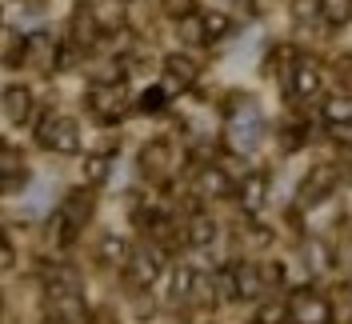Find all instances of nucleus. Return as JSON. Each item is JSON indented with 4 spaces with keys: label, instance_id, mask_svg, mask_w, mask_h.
Wrapping results in <instances>:
<instances>
[{
    "label": "nucleus",
    "instance_id": "obj_1",
    "mask_svg": "<svg viewBox=\"0 0 352 324\" xmlns=\"http://www.w3.org/2000/svg\"><path fill=\"white\" fill-rule=\"evenodd\" d=\"M280 85H285L288 96L312 100V96L320 92V65H316V61H292V65H285V72H280Z\"/></svg>",
    "mask_w": 352,
    "mask_h": 324
},
{
    "label": "nucleus",
    "instance_id": "obj_2",
    "mask_svg": "<svg viewBox=\"0 0 352 324\" xmlns=\"http://www.w3.org/2000/svg\"><path fill=\"white\" fill-rule=\"evenodd\" d=\"M288 316L296 324H329L332 304L324 301L320 292H312V288H296V292L288 296Z\"/></svg>",
    "mask_w": 352,
    "mask_h": 324
},
{
    "label": "nucleus",
    "instance_id": "obj_3",
    "mask_svg": "<svg viewBox=\"0 0 352 324\" xmlns=\"http://www.w3.org/2000/svg\"><path fill=\"white\" fill-rule=\"evenodd\" d=\"M36 140L52 152H76L80 149L76 120H68V116H44V125L36 129Z\"/></svg>",
    "mask_w": 352,
    "mask_h": 324
},
{
    "label": "nucleus",
    "instance_id": "obj_4",
    "mask_svg": "<svg viewBox=\"0 0 352 324\" xmlns=\"http://www.w3.org/2000/svg\"><path fill=\"white\" fill-rule=\"evenodd\" d=\"M92 213H96V193H88V188H72V193L65 196V233H60V240L76 237L88 220H92Z\"/></svg>",
    "mask_w": 352,
    "mask_h": 324
},
{
    "label": "nucleus",
    "instance_id": "obj_5",
    "mask_svg": "<svg viewBox=\"0 0 352 324\" xmlns=\"http://www.w3.org/2000/svg\"><path fill=\"white\" fill-rule=\"evenodd\" d=\"M160 268H164V252H156V248H136V252H129V281L136 288H153L160 281Z\"/></svg>",
    "mask_w": 352,
    "mask_h": 324
},
{
    "label": "nucleus",
    "instance_id": "obj_6",
    "mask_svg": "<svg viewBox=\"0 0 352 324\" xmlns=\"http://www.w3.org/2000/svg\"><path fill=\"white\" fill-rule=\"evenodd\" d=\"M168 169H173V144L168 140H148L140 149V173L148 180H164Z\"/></svg>",
    "mask_w": 352,
    "mask_h": 324
},
{
    "label": "nucleus",
    "instance_id": "obj_7",
    "mask_svg": "<svg viewBox=\"0 0 352 324\" xmlns=\"http://www.w3.org/2000/svg\"><path fill=\"white\" fill-rule=\"evenodd\" d=\"M336 180H340V173H336L332 164H320V169H312V173L305 176V184H300V204L329 200L332 188H336Z\"/></svg>",
    "mask_w": 352,
    "mask_h": 324
},
{
    "label": "nucleus",
    "instance_id": "obj_8",
    "mask_svg": "<svg viewBox=\"0 0 352 324\" xmlns=\"http://www.w3.org/2000/svg\"><path fill=\"white\" fill-rule=\"evenodd\" d=\"M261 136H264L261 116L256 112H244V116L232 120V129H228V144L244 152V149H252V144H261Z\"/></svg>",
    "mask_w": 352,
    "mask_h": 324
},
{
    "label": "nucleus",
    "instance_id": "obj_9",
    "mask_svg": "<svg viewBox=\"0 0 352 324\" xmlns=\"http://www.w3.org/2000/svg\"><path fill=\"white\" fill-rule=\"evenodd\" d=\"M197 193L204 196V200H220V196L232 193V176L224 173L220 164H204L197 173Z\"/></svg>",
    "mask_w": 352,
    "mask_h": 324
},
{
    "label": "nucleus",
    "instance_id": "obj_10",
    "mask_svg": "<svg viewBox=\"0 0 352 324\" xmlns=\"http://www.w3.org/2000/svg\"><path fill=\"white\" fill-rule=\"evenodd\" d=\"M0 108H4V116H8L12 125H24V120L32 116V92L21 88V85L4 88V92H0Z\"/></svg>",
    "mask_w": 352,
    "mask_h": 324
},
{
    "label": "nucleus",
    "instance_id": "obj_11",
    "mask_svg": "<svg viewBox=\"0 0 352 324\" xmlns=\"http://www.w3.org/2000/svg\"><path fill=\"white\" fill-rule=\"evenodd\" d=\"M320 116H324V125H332V129H349V125H352V96H349V92L329 96L324 108H320Z\"/></svg>",
    "mask_w": 352,
    "mask_h": 324
},
{
    "label": "nucleus",
    "instance_id": "obj_12",
    "mask_svg": "<svg viewBox=\"0 0 352 324\" xmlns=\"http://www.w3.org/2000/svg\"><path fill=\"white\" fill-rule=\"evenodd\" d=\"M264 196H268V180L264 176H244L241 184H236V200H241L244 213H256L264 204Z\"/></svg>",
    "mask_w": 352,
    "mask_h": 324
},
{
    "label": "nucleus",
    "instance_id": "obj_13",
    "mask_svg": "<svg viewBox=\"0 0 352 324\" xmlns=\"http://www.w3.org/2000/svg\"><path fill=\"white\" fill-rule=\"evenodd\" d=\"M232 272H236V296H241V301H256L261 288H264L261 268H256V264H236Z\"/></svg>",
    "mask_w": 352,
    "mask_h": 324
},
{
    "label": "nucleus",
    "instance_id": "obj_14",
    "mask_svg": "<svg viewBox=\"0 0 352 324\" xmlns=\"http://www.w3.org/2000/svg\"><path fill=\"white\" fill-rule=\"evenodd\" d=\"M316 17L329 28H344L352 21V0H316Z\"/></svg>",
    "mask_w": 352,
    "mask_h": 324
},
{
    "label": "nucleus",
    "instance_id": "obj_15",
    "mask_svg": "<svg viewBox=\"0 0 352 324\" xmlns=\"http://www.w3.org/2000/svg\"><path fill=\"white\" fill-rule=\"evenodd\" d=\"M184 233H188L192 244H212V240H217V220H212V216H192V220L184 224Z\"/></svg>",
    "mask_w": 352,
    "mask_h": 324
},
{
    "label": "nucleus",
    "instance_id": "obj_16",
    "mask_svg": "<svg viewBox=\"0 0 352 324\" xmlns=\"http://www.w3.org/2000/svg\"><path fill=\"white\" fill-rule=\"evenodd\" d=\"M88 105H92V112H100L104 120H116V116H120V108H124V105H120V100H116V96L109 92V85H100V88H96Z\"/></svg>",
    "mask_w": 352,
    "mask_h": 324
},
{
    "label": "nucleus",
    "instance_id": "obj_17",
    "mask_svg": "<svg viewBox=\"0 0 352 324\" xmlns=\"http://www.w3.org/2000/svg\"><path fill=\"white\" fill-rule=\"evenodd\" d=\"M164 68H168V76H173L176 85H192V80H197V65H192L188 56H168Z\"/></svg>",
    "mask_w": 352,
    "mask_h": 324
},
{
    "label": "nucleus",
    "instance_id": "obj_18",
    "mask_svg": "<svg viewBox=\"0 0 352 324\" xmlns=\"http://www.w3.org/2000/svg\"><path fill=\"white\" fill-rule=\"evenodd\" d=\"M176 24H180V41H184V44H208L200 12H192V17H184V21H176Z\"/></svg>",
    "mask_w": 352,
    "mask_h": 324
},
{
    "label": "nucleus",
    "instance_id": "obj_19",
    "mask_svg": "<svg viewBox=\"0 0 352 324\" xmlns=\"http://www.w3.org/2000/svg\"><path fill=\"white\" fill-rule=\"evenodd\" d=\"M192 284H197V277H192V268H176L173 272V288H168V301H184L188 292H192Z\"/></svg>",
    "mask_w": 352,
    "mask_h": 324
},
{
    "label": "nucleus",
    "instance_id": "obj_20",
    "mask_svg": "<svg viewBox=\"0 0 352 324\" xmlns=\"http://www.w3.org/2000/svg\"><path fill=\"white\" fill-rule=\"evenodd\" d=\"M200 21H204V36H208V41L228 36V28H232V21H228L224 12H200Z\"/></svg>",
    "mask_w": 352,
    "mask_h": 324
},
{
    "label": "nucleus",
    "instance_id": "obj_21",
    "mask_svg": "<svg viewBox=\"0 0 352 324\" xmlns=\"http://www.w3.org/2000/svg\"><path fill=\"white\" fill-rule=\"evenodd\" d=\"M288 321V304L285 301H264L256 308V324H285Z\"/></svg>",
    "mask_w": 352,
    "mask_h": 324
},
{
    "label": "nucleus",
    "instance_id": "obj_22",
    "mask_svg": "<svg viewBox=\"0 0 352 324\" xmlns=\"http://www.w3.org/2000/svg\"><path fill=\"white\" fill-rule=\"evenodd\" d=\"M100 257L109 260V264H120V260H129V244L120 237H104L100 240Z\"/></svg>",
    "mask_w": 352,
    "mask_h": 324
},
{
    "label": "nucleus",
    "instance_id": "obj_23",
    "mask_svg": "<svg viewBox=\"0 0 352 324\" xmlns=\"http://www.w3.org/2000/svg\"><path fill=\"white\" fill-rule=\"evenodd\" d=\"M212 284H217V296H220V301H236V272H232V268L217 272V277H212Z\"/></svg>",
    "mask_w": 352,
    "mask_h": 324
},
{
    "label": "nucleus",
    "instance_id": "obj_24",
    "mask_svg": "<svg viewBox=\"0 0 352 324\" xmlns=\"http://www.w3.org/2000/svg\"><path fill=\"white\" fill-rule=\"evenodd\" d=\"M164 105H168V88L164 85L144 88V96H140V108H144V112H156V108H164Z\"/></svg>",
    "mask_w": 352,
    "mask_h": 324
},
{
    "label": "nucleus",
    "instance_id": "obj_25",
    "mask_svg": "<svg viewBox=\"0 0 352 324\" xmlns=\"http://www.w3.org/2000/svg\"><path fill=\"white\" fill-rule=\"evenodd\" d=\"M300 144H305V125H285V129H280V149H300Z\"/></svg>",
    "mask_w": 352,
    "mask_h": 324
},
{
    "label": "nucleus",
    "instance_id": "obj_26",
    "mask_svg": "<svg viewBox=\"0 0 352 324\" xmlns=\"http://www.w3.org/2000/svg\"><path fill=\"white\" fill-rule=\"evenodd\" d=\"M85 176L88 180H104V176H109V160H104V156H92L85 164Z\"/></svg>",
    "mask_w": 352,
    "mask_h": 324
},
{
    "label": "nucleus",
    "instance_id": "obj_27",
    "mask_svg": "<svg viewBox=\"0 0 352 324\" xmlns=\"http://www.w3.org/2000/svg\"><path fill=\"white\" fill-rule=\"evenodd\" d=\"M164 12L176 17V21H184V17H192V0H164Z\"/></svg>",
    "mask_w": 352,
    "mask_h": 324
},
{
    "label": "nucleus",
    "instance_id": "obj_28",
    "mask_svg": "<svg viewBox=\"0 0 352 324\" xmlns=\"http://www.w3.org/2000/svg\"><path fill=\"white\" fill-rule=\"evenodd\" d=\"M308 264L312 268H329V248L324 244H308Z\"/></svg>",
    "mask_w": 352,
    "mask_h": 324
},
{
    "label": "nucleus",
    "instance_id": "obj_29",
    "mask_svg": "<svg viewBox=\"0 0 352 324\" xmlns=\"http://www.w3.org/2000/svg\"><path fill=\"white\" fill-rule=\"evenodd\" d=\"M268 228H244V244H248V248H264V244H268Z\"/></svg>",
    "mask_w": 352,
    "mask_h": 324
},
{
    "label": "nucleus",
    "instance_id": "obj_30",
    "mask_svg": "<svg viewBox=\"0 0 352 324\" xmlns=\"http://www.w3.org/2000/svg\"><path fill=\"white\" fill-rule=\"evenodd\" d=\"M8 264H12V248L0 240V268H8Z\"/></svg>",
    "mask_w": 352,
    "mask_h": 324
},
{
    "label": "nucleus",
    "instance_id": "obj_31",
    "mask_svg": "<svg viewBox=\"0 0 352 324\" xmlns=\"http://www.w3.org/2000/svg\"><path fill=\"white\" fill-rule=\"evenodd\" d=\"M340 264H352V240H344V248H340Z\"/></svg>",
    "mask_w": 352,
    "mask_h": 324
}]
</instances>
